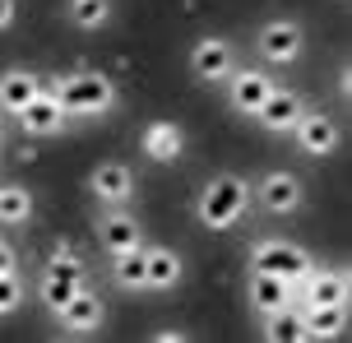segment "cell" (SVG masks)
I'll return each mask as SVG.
<instances>
[{"mask_svg":"<svg viewBox=\"0 0 352 343\" xmlns=\"http://www.w3.org/2000/svg\"><path fill=\"white\" fill-rule=\"evenodd\" d=\"M250 269L278 274V278H287V288H297L301 278H306V269H311V255H306V246H297V241L269 236V241H260V246L250 251Z\"/></svg>","mask_w":352,"mask_h":343,"instance_id":"obj_4","label":"cell"},{"mask_svg":"<svg viewBox=\"0 0 352 343\" xmlns=\"http://www.w3.org/2000/svg\"><path fill=\"white\" fill-rule=\"evenodd\" d=\"M292 307H297V302H292ZM297 316H301L306 339H338V334L348 329V307H316V302H301Z\"/></svg>","mask_w":352,"mask_h":343,"instance_id":"obj_18","label":"cell"},{"mask_svg":"<svg viewBox=\"0 0 352 343\" xmlns=\"http://www.w3.org/2000/svg\"><path fill=\"white\" fill-rule=\"evenodd\" d=\"M348 269H306L297 288H292V302H316V307H348Z\"/></svg>","mask_w":352,"mask_h":343,"instance_id":"obj_8","label":"cell"},{"mask_svg":"<svg viewBox=\"0 0 352 343\" xmlns=\"http://www.w3.org/2000/svg\"><path fill=\"white\" fill-rule=\"evenodd\" d=\"M111 283L125 292H148V283H144V246L111 255Z\"/></svg>","mask_w":352,"mask_h":343,"instance_id":"obj_21","label":"cell"},{"mask_svg":"<svg viewBox=\"0 0 352 343\" xmlns=\"http://www.w3.org/2000/svg\"><path fill=\"white\" fill-rule=\"evenodd\" d=\"M223 84H228V107L241 111V116H255L260 102L269 98V89H274V79L264 70H232Z\"/></svg>","mask_w":352,"mask_h":343,"instance_id":"obj_12","label":"cell"},{"mask_svg":"<svg viewBox=\"0 0 352 343\" xmlns=\"http://www.w3.org/2000/svg\"><path fill=\"white\" fill-rule=\"evenodd\" d=\"M260 320H264V339H269V343H297V339H306V329H301L297 307L269 311V316H260Z\"/></svg>","mask_w":352,"mask_h":343,"instance_id":"obj_23","label":"cell"},{"mask_svg":"<svg viewBox=\"0 0 352 343\" xmlns=\"http://www.w3.org/2000/svg\"><path fill=\"white\" fill-rule=\"evenodd\" d=\"M56 102L65 107L70 121H93V116H107V111L116 107V84H111V74L102 70H74V74H60L52 84Z\"/></svg>","mask_w":352,"mask_h":343,"instance_id":"obj_2","label":"cell"},{"mask_svg":"<svg viewBox=\"0 0 352 343\" xmlns=\"http://www.w3.org/2000/svg\"><path fill=\"white\" fill-rule=\"evenodd\" d=\"M19 269V255H14V246L0 236V274H14Z\"/></svg>","mask_w":352,"mask_h":343,"instance_id":"obj_27","label":"cell"},{"mask_svg":"<svg viewBox=\"0 0 352 343\" xmlns=\"http://www.w3.org/2000/svg\"><path fill=\"white\" fill-rule=\"evenodd\" d=\"M28 218H33V195H28V186L0 181V223H5V228H23Z\"/></svg>","mask_w":352,"mask_h":343,"instance_id":"obj_22","label":"cell"},{"mask_svg":"<svg viewBox=\"0 0 352 343\" xmlns=\"http://www.w3.org/2000/svg\"><path fill=\"white\" fill-rule=\"evenodd\" d=\"M111 14H116V0H65V19H70L74 28H84V33L107 28Z\"/></svg>","mask_w":352,"mask_h":343,"instance_id":"obj_20","label":"cell"},{"mask_svg":"<svg viewBox=\"0 0 352 343\" xmlns=\"http://www.w3.org/2000/svg\"><path fill=\"white\" fill-rule=\"evenodd\" d=\"M56 320H60V329H65V334H79V339H84V334H98V329H102L107 307H102V297H98V292H84V288H79L65 307L56 311Z\"/></svg>","mask_w":352,"mask_h":343,"instance_id":"obj_10","label":"cell"},{"mask_svg":"<svg viewBox=\"0 0 352 343\" xmlns=\"http://www.w3.org/2000/svg\"><path fill=\"white\" fill-rule=\"evenodd\" d=\"M19 19V0H0V33Z\"/></svg>","mask_w":352,"mask_h":343,"instance_id":"obj_28","label":"cell"},{"mask_svg":"<svg viewBox=\"0 0 352 343\" xmlns=\"http://www.w3.org/2000/svg\"><path fill=\"white\" fill-rule=\"evenodd\" d=\"M306 111V98L292 89H269V98L260 102V111H255V121H260L269 135H287V130L297 126V116Z\"/></svg>","mask_w":352,"mask_h":343,"instance_id":"obj_13","label":"cell"},{"mask_svg":"<svg viewBox=\"0 0 352 343\" xmlns=\"http://www.w3.org/2000/svg\"><path fill=\"white\" fill-rule=\"evenodd\" d=\"M292 144H297L306 158H329L338 148V121L329 111H301L297 126H292Z\"/></svg>","mask_w":352,"mask_h":343,"instance_id":"obj_7","label":"cell"},{"mask_svg":"<svg viewBox=\"0 0 352 343\" xmlns=\"http://www.w3.org/2000/svg\"><path fill=\"white\" fill-rule=\"evenodd\" d=\"M140 148H144L148 163H176V158L186 153V135H181L176 121H153V126L144 130Z\"/></svg>","mask_w":352,"mask_h":343,"instance_id":"obj_17","label":"cell"},{"mask_svg":"<svg viewBox=\"0 0 352 343\" xmlns=\"http://www.w3.org/2000/svg\"><path fill=\"white\" fill-rule=\"evenodd\" d=\"M0 144H5V135H0Z\"/></svg>","mask_w":352,"mask_h":343,"instance_id":"obj_30","label":"cell"},{"mask_svg":"<svg viewBox=\"0 0 352 343\" xmlns=\"http://www.w3.org/2000/svg\"><path fill=\"white\" fill-rule=\"evenodd\" d=\"M153 339H158V343H181V339H186V334H181V329H158V334H153Z\"/></svg>","mask_w":352,"mask_h":343,"instance_id":"obj_29","label":"cell"},{"mask_svg":"<svg viewBox=\"0 0 352 343\" xmlns=\"http://www.w3.org/2000/svg\"><path fill=\"white\" fill-rule=\"evenodd\" d=\"M23 297H28V288H23V278L14 274H0V316H10V311L23 307Z\"/></svg>","mask_w":352,"mask_h":343,"instance_id":"obj_26","label":"cell"},{"mask_svg":"<svg viewBox=\"0 0 352 343\" xmlns=\"http://www.w3.org/2000/svg\"><path fill=\"white\" fill-rule=\"evenodd\" d=\"M37 89H42V79L33 70H5L0 74V111L5 116H19L37 98Z\"/></svg>","mask_w":352,"mask_h":343,"instance_id":"obj_19","label":"cell"},{"mask_svg":"<svg viewBox=\"0 0 352 343\" xmlns=\"http://www.w3.org/2000/svg\"><path fill=\"white\" fill-rule=\"evenodd\" d=\"M42 274H56V278H74V283H84V278H88V265H84V255L74 251V246H65V241H60V246L47 255Z\"/></svg>","mask_w":352,"mask_h":343,"instance_id":"obj_24","label":"cell"},{"mask_svg":"<svg viewBox=\"0 0 352 343\" xmlns=\"http://www.w3.org/2000/svg\"><path fill=\"white\" fill-rule=\"evenodd\" d=\"M236 70V47L228 37H199L190 47V74L199 84H223Z\"/></svg>","mask_w":352,"mask_h":343,"instance_id":"obj_6","label":"cell"},{"mask_svg":"<svg viewBox=\"0 0 352 343\" xmlns=\"http://www.w3.org/2000/svg\"><path fill=\"white\" fill-rule=\"evenodd\" d=\"M181 274H186V265H181V255L172 246H144V283H148V292L176 288Z\"/></svg>","mask_w":352,"mask_h":343,"instance_id":"obj_15","label":"cell"},{"mask_svg":"<svg viewBox=\"0 0 352 343\" xmlns=\"http://www.w3.org/2000/svg\"><path fill=\"white\" fill-rule=\"evenodd\" d=\"M250 209V186L246 177H236V172H218L199 186V195H195V218L209 228V232H232Z\"/></svg>","mask_w":352,"mask_h":343,"instance_id":"obj_1","label":"cell"},{"mask_svg":"<svg viewBox=\"0 0 352 343\" xmlns=\"http://www.w3.org/2000/svg\"><path fill=\"white\" fill-rule=\"evenodd\" d=\"M255 52H260L269 65H292V60H301V52H306V28L287 14L264 19L260 33H255Z\"/></svg>","mask_w":352,"mask_h":343,"instance_id":"obj_3","label":"cell"},{"mask_svg":"<svg viewBox=\"0 0 352 343\" xmlns=\"http://www.w3.org/2000/svg\"><path fill=\"white\" fill-rule=\"evenodd\" d=\"M88 190L98 204H111V209H125L130 199H135V172L125 163H98L93 167V177H88Z\"/></svg>","mask_w":352,"mask_h":343,"instance_id":"obj_9","label":"cell"},{"mask_svg":"<svg viewBox=\"0 0 352 343\" xmlns=\"http://www.w3.org/2000/svg\"><path fill=\"white\" fill-rule=\"evenodd\" d=\"M255 199H260V209L287 218V214H297L301 204H306V186H301L297 172L274 167V172H264V177L255 181Z\"/></svg>","mask_w":352,"mask_h":343,"instance_id":"obj_5","label":"cell"},{"mask_svg":"<svg viewBox=\"0 0 352 343\" xmlns=\"http://www.w3.org/2000/svg\"><path fill=\"white\" fill-rule=\"evenodd\" d=\"M79 288H84V283H74V278H56V274H42V278H37V302H42V307L56 316V311L65 307V302H70Z\"/></svg>","mask_w":352,"mask_h":343,"instance_id":"obj_25","label":"cell"},{"mask_svg":"<svg viewBox=\"0 0 352 343\" xmlns=\"http://www.w3.org/2000/svg\"><path fill=\"white\" fill-rule=\"evenodd\" d=\"M98 241H102L107 255H116V251H130V246H144V228H140L135 214L111 209V214L98 218Z\"/></svg>","mask_w":352,"mask_h":343,"instance_id":"obj_14","label":"cell"},{"mask_svg":"<svg viewBox=\"0 0 352 343\" xmlns=\"http://www.w3.org/2000/svg\"><path fill=\"white\" fill-rule=\"evenodd\" d=\"M246 292H250V307L260 311V316L292 307V288H287V278H278V274L250 269V274H246Z\"/></svg>","mask_w":352,"mask_h":343,"instance_id":"obj_16","label":"cell"},{"mask_svg":"<svg viewBox=\"0 0 352 343\" xmlns=\"http://www.w3.org/2000/svg\"><path fill=\"white\" fill-rule=\"evenodd\" d=\"M14 121H19V130H23V135H33V140H47V135H56V130L65 126L70 116H65V107H60V102H56V93H52V89H37V98H33V102H28L23 111H19Z\"/></svg>","mask_w":352,"mask_h":343,"instance_id":"obj_11","label":"cell"}]
</instances>
